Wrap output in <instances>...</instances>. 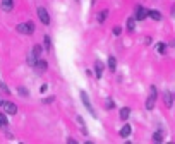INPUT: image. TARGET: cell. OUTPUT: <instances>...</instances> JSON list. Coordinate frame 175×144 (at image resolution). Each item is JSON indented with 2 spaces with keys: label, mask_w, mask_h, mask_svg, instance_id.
<instances>
[{
  "label": "cell",
  "mask_w": 175,
  "mask_h": 144,
  "mask_svg": "<svg viewBox=\"0 0 175 144\" xmlns=\"http://www.w3.org/2000/svg\"><path fill=\"white\" fill-rule=\"evenodd\" d=\"M172 94H173V100H175V93H172Z\"/></svg>",
  "instance_id": "f546056e"
},
{
  "label": "cell",
  "mask_w": 175,
  "mask_h": 144,
  "mask_svg": "<svg viewBox=\"0 0 175 144\" xmlns=\"http://www.w3.org/2000/svg\"><path fill=\"white\" fill-rule=\"evenodd\" d=\"M129 115H131V110H129L127 107L120 108V120H127V118H129Z\"/></svg>",
  "instance_id": "4fadbf2b"
},
{
  "label": "cell",
  "mask_w": 175,
  "mask_h": 144,
  "mask_svg": "<svg viewBox=\"0 0 175 144\" xmlns=\"http://www.w3.org/2000/svg\"><path fill=\"white\" fill-rule=\"evenodd\" d=\"M156 98H158V91H156L154 86H151V89H149V96H148V100H146V110H153L154 103H156Z\"/></svg>",
  "instance_id": "6da1fadb"
},
{
  "label": "cell",
  "mask_w": 175,
  "mask_h": 144,
  "mask_svg": "<svg viewBox=\"0 0 175 144\" xmlns=\"http://www.w3.org/2000/svg\"><path fill=\"white\" fill-rule=\"evenodd\" d=\"M36 62H38V59H36V57H34L33 53H29V55H28V65H31V67H34V65H36Z\"/></svg>",
  "instance_id": "ac0fdd59"
},
{
  "label": "cell",
  "mask_w": 175,
  "mask_h": 144,
  "mask_svg": "<svg viewBox=\"0 0 175 144\" xmlns=\"http://www.w3.org/2000/svg\"><path fill=\"white\" fill-rule=\"evenodd\" d=\"M156 50H158L160 53H165V45L163 43H158V45H156Z\"/></svg>",
  "instance_id": "603a6c76"
},
{
  "label": "cell",
  "mask_w": 175,
  "mask_h": 144,
  "mask_svg": "<svg viewBox=\"0 0 175 144\" xmlns=\"http://www.w3.org/2000/svg\"><path fill=\"white\" fill-rule=\"evenodd\" d=\"M81 100H83V103H84V107L89 110L91 115L96 117V112H95V108H93V105H91V101H89V98H88V93H86V91H81Z\"/></svg>",
  "instance_id": "3957f363"
},
{
  "label": "cell",
  "mask_w": 175,
  "mask_h": 144,
  "mask_svg": "<svg viewBox=\"0 0 175 144\" xmlns=\"http://www.w3.org/2000/svg\"><path fill=\"white\" fill-rule=\"evenodd\" d=\"M106 16H108V11H101L100 14L96 16V21H98V22H105Z\"/></svg>",
  "instance_id": "2e32d148"
},
{
  "label": "cell",
  "mask_w": 175,
  "mask_h": 144,
  "mask_svg": "<svg viewBox=\"0 0 175 144\" xmlns=\"http://www.w3.org/2000/svg\"><path fill=\"white\" fill-rule=\"evenodd\" d=\"M17 33H22V34H33V33H34V24H33V22H22V24H17Z\"/></svg>",
  "instance_id": "7a4b0ae2"
},
{
  "label": "cell",
  "mask_w": 175,
  "mask_h": 144,
  "mask_svg": "<svg viewBox=\"0 0 175 144\" xmlns=\"http://www.w3.org/2000/svg\"><path fill=\"white\" fill-rule=\"evenodd\" d=\"M0 89L4 91L5 94H9V88H7V86H5V82H0Z\"/></svg>",
  "instance_id": "cb8c5ba5"
},
{
  "label": "cell",
  "mask_w": 175,
  "mask_h": 144,
  "mask_svg": "<svg viewBox=\"0 0 175 144\" xmlns=\"http://www.w3.org/2000/svg\"><path fill=\"white\" fill-rule=\"evenodd\" d=\"M153 141H154V142H161V141H163V134L160 132V130H158V132H154L153 134Z\"/></svg>",
  "instance_id": "ffe728a7"
},
{
  "label": "cell",
  "mask_w": 175,
  "mask_h": 144,
  "mask_svg": "<svg viewBox=\"0 0 175 144\" xmlns=\"http://www.w3.org/2000/svg\"><path fill=\"white\" fill-rule=\"evenodd\" d=\"M95 72H96V77L101 79V74H103V64H101L100 60H96L95 62Z\"/></svg>",
  "instance_id": "30bf717a"
},
{
  "label": "cell",
  "mask_w": 175,
  "mask_h": 144,
  "mask_svg": "<svg viewBox=\"0 0 175 144\" xmlns=\"http://www.w3.org/2000/svg\"><path fill=\"white\" fill-rule=\"evenodd\" d=\"M47 89H48V86H47V84H43L41 88H40V91H41V93H45V91H47Z\"/></svg>",
  "instance_id": "83f0119b"
},
{
  "label": "cell",
  "mask_w": 175,
  "mask_h": 144,
  "mask_svg": "<svg viewBox=\"0 0 175 144\" xmlns=\"http://www.w3.org/2000/svg\"><path fill=\"white\" fill-rule=\"evenodd\" d=\"M106 108H108V110H110V108H113V101H112V98H108V100H106Z\"/></svg>",
  "instance_id": "d4e9b609"
},
{
  "label": "cell",
  "mask_w": 175,
  "mask_h": 144,
  "mask_svg": "<svg viewBox=\"0 0 175 144\" xmlns=\"http://www.w3.org/2000/svg\"><path fill=\"white\" fill-rule=\"evenodd\" d=\"M38 17H40V21H41L45 26L50 24V16H48V12L45 7H40V9H38Z\"/></svg>",
  "instance_id": "277c9868"
},
{
  "label": "cell",
  "mask_w": 175,
  "mask_h": 144,
  "mask_svg": "<svg viewBox=\"0 0 175 144\" xmlns=\"http://www.w3.org/2000/svg\"><path fill=\"white\" fill-rule=\"evenodd\" d=\"M108 69H110V70H115V69H117V60H115V57H113V55H110V57H108Z\"/></svg>",
  "instance_id": "5bb4252c"
},
{
  "label": "cell",
  "mask_w": 175,
  "mask_h": 144,
  "mask_svg": "<svg viewBox=\"0 0 175 144\" xmlns=\"http://www.w3.org/2000/svg\"><path fill=\"white\" fill-rule=\"evenodd\" d=\"M67 142H69V144H77V141H76V139H72V137H69V139H67Z\"/></svg>",
  "instance_id": "4316f807"
},
{
  "label": "cell",
  "mask_w": 175,
  "mask_h": 144,
  "mask_svg": "<svg viewBox=\"0 0 175 144\" xmlns=\"http://www.w3.org/2000/svg\"><path fill=\"white\" fill-rule=\"evenodd\" d=\"M7 123H9V120H7L5 113L0 112V127H7Z\"/></svg>",
  "instance_id": "d6986e66"
},
{
  "label": "cell",
  "mask_w": 175,
  "mask_h": 144,
  "mask_svg": "<svg viewBox=\"0 0 175 144\" xmlns=\"http://www.w3.org/2000/svg\"><path fill=\"white\" fill-rule=\"evenodd\" d=\"M0 105H4V101H2V98H0Z\"/></svg>",
  "instance_id": "f1b7e54d"
},
{
  "label": "cell",
  "mask_w": 175,
  "mask_h": 144,
  "mask_svg": "<svg viewBox=\"0 0 175 144\" xmlns=\"http://www.w3.org/2000/svg\"><path fill=\"white\" fill-rule=\"evenodd\" d=\"M17 93L22 94V96H29V91H28L26 88H17Z\"/></svg>",
  "instance_id": "7402d4cb"
},
{
  "label": "cell",
  "mask_w": 175,
  "mask_h": 144,
  "mask_svg": "<svg viewBox=\"0 0 175 144\" xmlns=\"http://www.w3.org/2000/svg\"><path fill=\"white\" fill-rule=\"evenodd\" d=\"M2 108H4V110H5V113H9V115H14V113L17 112V107H16L12 101H4Z\"/></svg>",
  "instance_id": "8992f818"
},
{
  "label": "cell",
  "mask_w": 175,
  "mask_h": 144,
  "mask_svg": "<svg viewBox=\"0 0 175 144\" xmlns=\"http://www.w3.org/2000/svg\"><path fill=\"white\" fill-rule=\"evenodd\" d=\"M43 46L47 48V50H50V46H52V40H50V36L43 38Z\"/></svg>",
  "instance_id": "44dd1931"
},
{
  "label": "cell",
  "mask_w": 175,
  "mask_h": 144,
  "mask_svg": "<svg viewBox=\"0 0 175 144\" xmlns=\"http://www.w3.org/2000/svg\"><path fill=\"white\" fill-rule=\"evenodd\" d=\"M31 53L34 55L36 59H40V55H41V46H40V45H34V46H33V50H31Z\"/></svg>",
  "instance_id": "e0dca14e"
},
{
  "label": "cell",
  "mask_w": 175,
  "mask_h": 144,
  "mask_svg": "<svg viewBox=\"0 0 175 144\" xmlns=\"http://www.w3.org/2000/svg\"><path fill=\"white\" fill-rule=\"evenodd\" d=\"M148 14H149L151 19H154V21H161V14H160V11H149Z\"/></svg>",
  "instance_id": "9a60e30c"
},
{
  "label": "cell",
  "mask_w": 175,
  "mask_h": 144,
  "mask_svg": "<svg viewBox=\"0 0 175 144\" xmlns=\"http://www.w3.org/2000/svg\"><path fill=\"white\" fill-rule=\"evenodd\" d=\"M125 26H127V31H129V33H132L134 29H136V19H134V17H129Z\"/></svg>",
  "instance_id": "7c38bea8"
},
{
  "label": "cell",
  "mask_w": 175,
  "mask_h": 144,
  "mask_svg": "<svg viewBox=\"0 0 175 144\" xmlns=\"http://www.w3.org/2000/svg\"><path fill=\"white\" fill-rule=\"evenodd\" d=\"M163 103H165V107L167 108H172V105H173V94L167 91V93L163 94Z\"/></svg>",
  "instance_id": "52a82bcc"
},
{
  "label": "cell",
  "mask_w": 175,
  "mask_h": 144,
  "mask_svg": "<svg viewBox=\"0 0 175 144\" xmlns=\"http://www.w3.org/2000/svg\"><path fill=\"white\" fill-rule=\"evenodd\" d=\"M148 9H144V7H141L139 5L138 9H136V17H134V19H136V21H144V19H146V17H149V14H148Z\"/></svg>",
  "instance_id": "5b68a950"
},
{
  "label": "cell",
  "mask_w": 175,
  "mask_h": 144,
  "mask_svg": "<svg viewBox=\"0 0 175 144\" xmlns=\"http://www.w3.org/2000/svg\"><path fill=\"white\" fill-rule=\"evenodd\" d=\"M131 132H132V127H131L129 123H125V125L122 127V130H120V136H122V137H129Z\"/></svg>",
  "instance_id": "8fae6325"
},
{
  "label": "cell",
  "mask_w": 175,
  "mask_h": 144,
  "mask_svg": "<svg viewBox=\"0 0 175 144\" xmlns=\"http://www.w3.org/2000/svg\"><path fill=\"white\" fill-rule=\"evenodd\" d=\"M34 69L41 74V72H45V70L48 69V64H47V60H38L36 62V65H34Z\"/></svg>",
  "instance_id": "9c48e42d"
},
{
  "label": "cell",
  "mask_w": 175,
  "mask_h": 144,
  "mask_svg": "<svg viewBox=\"0 0 175 144\" xmlns=\"http://www.w3.org/2000/svg\"><path fill=\"white\" fill-rule=\"evenodd\" d=\"M0 7H2V11L11 12L12 9H14V0H2V4H0Z\"/></svg>",
  "instance_id": "ba28073f"
},
{
  "label": "cell",
  "mask_w": 175,
  "mask_h": 144,
  "mask_svg": "<svg viewBox=\"0 0 175 144\" xmlns=\"http://www.w3.org/2000/svg\"><path fill=\"white\" fill-rule=\"evenodd\" d=\"M120 31H122V29H120L118 26H115V27H113V34H115V36H118V34H120Z\"/></svg>",
  "instance_id": "484cf974"
}]
</instances>
